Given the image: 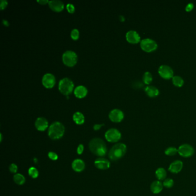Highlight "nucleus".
I'll return each mask as SVG.
<instances>
[{
	"mask_svg": "<svg viewBox=\"0 0 196 196\" xmlns=\"http://www.w3.org/2000/svg\"><path fill=\"white\" fill-rule=\"evenodd\" d=\"M89 148L93 154L98 156L105 155L107 151L105 142L99 138L92 139L89 143Z\"/></svg>",
	"mask_w": 196,
	"mask_h": 196,
	"instance_id": "obj_1",
	"label": "nucleus"
},
{
	"mask_svg": "<svg viewBox=\"0 0 196 196\" xmlns=\"http://www.w3.org/2000/svg\"><path fill=\"white\" fill-rule=\"evenodd\" d=\"M127 146L125 144L118 143L114 145L109 152V158L115 161L121 159L127 152Z\"/></svg>",
	"mask_w": 196,
	"mask_h": 196,
	"instance_id": "obj_2",
	"label": "nucleus"
},
{
	"mask_svg": "<svg viewBox=\"0 0 196 196\" xmlns=\"http://www.w3.org/2000/svg\"><path fill=\"white\" fill-rule=\"evenodd\" d=\"M65 127L60 122H54L49 126L48 134L49 138L52 140L61 138L65 133Z\"/></svg>",
	"mask_w": 196,
	"mask_h": 196,
	"instance_id": "obj_3",
	"label": "nucleus"
},
{
	"mask_svg": "<svg viewBox=\"0 0 196 196\" xmlns=\"http://www.w3.org/2000/svg\"><path fill=\"white\" fill-rule=\"evenodd\" d=\"M74 87L73 82L68 78H64L59 82V90L62 94L67 96L73 92Z\"/></svg>",
	"mask_w": 196,
	"mask_h": 196,
	"instance_id": "obj_4",
	"label": "nucleus"
},
{
	"mask_svg": "<svg viewBox=\"0 0 196 196\" xmlns=\"http://www.w3.org/2000/svg\"><path fill=\"white\" fill-rule=\"evenodd\" d=\"M63 63L68 67H73L78 61V57L75 52L71 50L66 51L62 55Z\"/></svg>",
	"mask_w": 196,
	"mask_h": 196,
	"instance_id": "obj_5",
	"label": "nucleus"
},
{
	"mask_svg": "<svg viewBox=\"0 0 196 196\" xmlns=\"http://www.w3.org/2000/svg\"><path fill=\"white\" fill-rule=\"evenodd\" d=\"M140 47L145 52H151L157 49L158 44L155 41L147 38L140 41Z\"/></svg>",
	"mask_w": 196,
	"mask_h": 196,
	"instance_id": "obj_6",
	"label": "nucleus"
},
{
	"mask_svg": "<svg viewBox=\"0 0 196 196\" xmlns=\"http://www.w3.org/2000/svg\"><path fill=\"white\" fill-rule=\"evenodd\" d=\"M178 153L183 158H189L195 153V149L189 144H183L178 148Z\"/></svg>",
	"mask_w": 196,
	"mask_h": 196,
	"instance_id": "obj_7",
	"label": "nucleus"
},
{
	"mask_svg": "<svg viewBox=\"0 0 196 196\" xmlns=\"http://www.w3.org/2000/svg\"><path fill=\"white\" fill-rule=\"evenodd\" d=\"M107 141L111 143H115L121 139L122 134L120 132L115 128H111L106 131L105 135Z\"/></svg>",
	"mask_w": 196,
	"mask_h": 196,
	"instance_id": "obj_8",
	"label": "nucleus"
},
{
	"mask_svg": "<svg viewBox=\"0 0 196 196\" xmlns=\"http://www.w3.org/2000/svg\"><path fill=\"white\" fill-rule=\"evenodd\" d=\"M56 80L55 76L51 73L44 75L42 78V84L47 89H51L55 85Z\"/></svg>",
	"mask_w": 196,
	"mask_h": 196,
	"instance_id": "obj_9",
	"label": "nucleus"
},
{
	"mask_svg": "<svg viewBox=\"0 0 196 196\" xmlns=\"http://www.w3.org/2000/svg\"><path fill=\"white\" fill-rule=\"evenodd\" d=\"M158 73L162 78L166 80H169L174 77V71L172 68L169 66H161L159 67Z\"/></svg>",
	"mask_w": 196,
	"mask_h": 196,
	"instance_id": "obj_10",
	"label": "nucleus"
},
{
	"mask_svg": "<svg viewBox=\"0 0 196 196\" xmlns=\"http://www.w3.org/2000/svg\"><path fill=\"white\" fill-rule=\"evenodd\" d=\"M109 119L114 123H120L123 120L124 114L121 110L115 109L109 113Z\"/></svg>",
	"mask_w": 196,
	"mask_h": 196,
	"instance_id": "obj_11",
	"label": "nucleus"
},
{
	"mask_svg": "<svg viewBox=\"0 0 196 196\" xmlns=\"http://www.w3.org/2000/svg\"><path fill=\"white\" fill-rule=\"evenodd\" d=\"M126 39L131 44H136L140 41V36L135 31L131 30L126 33Z\"/></svg>",
	"mask_w": 196,
	"mask_h": 196,
	"instance_id": "obj_12",
	"label": "nucleus"
},
{
	"mask_svg": "<svg viewBox=\"0 0 196 196\" xmlns=\"http://www.w3.org/2000/svg\"><path fill=\"white\" fill-rule=\"evenodd\" d=\"M183 166V162L180 160H177L170 164L169 167V171L173 174H178L182 170Z\"/></svg>",
	"mask_w": 196,
	"mask_h": 196,
	"instance_id": "obj_13",
	"label": "nucleus"
},
{
	"mask_svg": "<svg viewBox=\"0 0 196 196\" xmlns=\"http://www.w3.org/2000/svg\"><path fill=\"white\" fill-rule=\"evenodd\" d=\"M49 127V122L44 117H39L35 122L36 128L40 131H45Z\"/></svg>",
	"mask_w": 196,
	"mask_h": 196,
	"instance_id": "obj_14",
	"label": "nucleus"
},
{
	"mask_svg": "<svg viewBox=\"0 0 196 196\" xmlns=\"http://www.w3.org/2000/svg\"><path fill=\"white\" fill-rule=\"evenodd\" d=\"M49 5L52 10L56 12H60L64 9L63 3L62 1L58 0L50 1L49 3Z\"/></svg>",
	"mask_w": 196,
	"mask_h": 196,
	"instance_id": "obj_15",
	"label": "nucleus"
},
{
	"mask_svg": "<svg viewBox=\"0 0 196 196\" xmlns=\"http://www.w3.org/2000/svg\"><path fill=\"white\" fill-rule=\"evenodd\" d=\"M94 164L97 168L101 170H106L109 169L111 166V164L108 160L102 158L97 159L94 162Z\"/></svg>",
	"mask_w": 196,
	"mask_h": 196,
	"instance_id": "obj_16",
	"label": "nucleus"
},
{
	"mask_svg": "<svg viewBox=\"0 0 196 196\" xmlns=\"http://www.w3.org/2000/svg\"><path fill=\"white\" fill-rule=\"evenodd\" d=\"M164 188L163 183H162L160 181H155L152 182L150 186V189L153 193L154 194H159L160 193Z\"/></svg>",
	"mask_w": 196,
	"mask_h": 196,
	"instance_id": "obj_17",
	"label": "nucleus"
},
{
	"mask_svg": "<svg viewBox=\"0 0 196 196\" xmlns=\"http://www.w3.org/2000/svg\"><path fill=\"white\" fill-rule=\"evenodd\" d=\"M74 93L75 97L77 98H84L88 94V89L85 86L80 85L75 88L74 91Z\"/></svg>",
	"mask_w": 196,
	"mask_h": 196,
	"instance_id": "obj_18",
	"label": "nucleus"
},
{
	"mask_svg": "<svg viewBox=\"0 0 196 196\" xmlns=\"http://www.w3.org/2000/svg\"><path fill=\"white\" fill-rule=\"evenodd\" d=\"M85 164L84 162L79 159L74 160L72 164V168L75 172H81L85 169Z\"/></svg>",
	"mask_w": 196,
	"mask_h": 196,
	"instance_id": "obj_19",
	"label": "nucleus"
},
{
	"mask_svg": "<svg viewBox=\"0 0 196 196\" xmlns=\"http://www.w3.org/2000/svg\"><path fill=\"white\" fill-rule=\"evenodd\" d=\"M144 90L147 95L150 97H156L159 93V90L156 87L153 86H148L146 87Z\"/></svg>",
	"mask_w": 196,
	"mask_h": 196,
	"instance_id": "obj_20",
	"label": "nucleus"
},
{
	"mask_svg": "<svg viewBox=\"0 0 196 196\" xmlns=\"http://www.w3.org/2000/svg\"><path fill=\"white\" fill-rule=\"evenodd\" d=\"M155 177L158 181H163L166 178L167 172L163 167H159L155 171Z\"/></svg>",
	"mask_w": 196,
	"mask_h": 196,
	"instance_id": "obj_21",
	"label": "nucleus"
},
{
	"mask_svg": "<svg viewBox=\"0 0 196 196\" xmlns=\"http://www.w3.org/2000/svg\"><path fill=\"white\" fill-rule=\"evenodd\" d=\"M74 122L78 125H81L85 122V116L82 113L77 112L73 114V116Z\"/></svg>",
	"mask_w": 196,
	"mask_h": 196,
	"instance_id": "obj_22",
	"label": "nucleus"
},
{
	"mask_svg": "<svg viewBox=\"0 0 196 196\" xmlns=\"http://www.w3.org/2000/svg\"><path fill=\"white\" fill-rule=\"evenodd\" d=\"M173 84L177 87H182L184 83V81L180 76H174L172 78Z\"/></svg>",
	"mask_w": 196,
	"mask_h": 196,
	"instance_id": "obj_23",
	"label": "nucleus"
},
{
	"mask_svg": "<svg viewBox=\"0 0 196 196\" xmlns=\"http://www.w3.org/2000/svg\"><path fill=\"white\" fill-rule=\"evenodd\" d=\"M13 180L16 183L20 185L24 184L25 182L24 177L21 174H16L13 177Z\"/></svg>",
	"mask_w": 196,
	"mask_h": 196,
	"instance_id": "obj_24",
	"label": "nucleus"
},
{
	"mask_svg": "<svg viewBox=\"0 0 196 196\" xmlns=\"http://www.w3.org/2000/svg\"><path fill=\"white\" fill-rule=\"evenodd\" d=\"M178 153V149L174 147L167 148L164 151V154L167 156H174Z\"/></svg>",
	"mask_w": 196,
	"mask_h": 196,
	"instance_id": "obj_25",
	"label": "nucleus"
},
{
	"mask_svg": "<svg viewBox=\"0 0 196 196\" xmlns=\"http://www.w3.org/2000/svg\"><path fill=\"white\" fill-rule=\"evenodd\" d=\"M143 81L146 85H149L150 83H151L153 81V76L151 73L148 71L144 73L143 76Z\"/></svg>",
	"mask_w": 196,
	"mask_h": 196,
	"instance_id": "obj_26",
	"label": "nucleus"
},
{
	"mask_svg": "<svg viewBox=\"0 0 196 196\" xmlns=\"http://www.w3.org/2000/svg\"><path fill=\"white\" fill-rule=\"evenodd\" d=\"M174 180L170 178H166L165 180H164V182H163L164 187L168 188V189L172 188L174 186Z\"/></svg>",
	"mask_w": 196,
	"mask_h": 196,
	"instance_id": "obj_27",
	"label": "nucleus"
},
{
	"mask_svg": "<svg viewBox=\"0 0 196 196\" xmlns=\"http://www.w3.org/2000/svg\"><path fill=\"white\" fill-rule=\"evenodd\" d=\"M28 173L32 178H36L39 175L38 170L35 167H31L28 170Z\"/></svg>",
	"mask_w": 196,
	"mask_h": 196,
	"instance_id": "obj_28",
	"label": "nucleus"
},
{
	"mask_svg": "<svg viewBox=\"0 0 196 196\" xmlns=\"http://www.w3.org/2000/svg\"><path fill=\"white\" fill-rule=\"evenodd\" d=\"M70 36H71V38H72V39H73L74 41H76V40L79 39L80 32L77 29H74L71 32Z\"/></svg>",
	"mask_w": 196,
	"mask_h": 196,
	"instance_id": "obj_29",
	"label": "nucleus"
},
{
	"mask_svg": "<svg viewBox=\"0 0 196 196\" xmlns=\"http://www.w3.org/2000/svg\"><path fill=\"white\" fill-rule=\"evenodd\" d=\"M66 9L70 13H74L75 12V7L71 4H67L66 5Z\"/></svg>",
	"mask_w": 196,
	"mask_h": 196,
	"instance_id": "obj_30",
	"label": "nucleus"
},
{
	"mask_svg": "<svg viewBox=\"0 0 196 196\" xmlns=\"http://www.w3.org/2000/svg\"><path fill=\"white\" fill-rule=\"evenodd\" d=\"M17 166L15 164H11L9 166V170L12 173H16L17 172Z\"/></svg>",
	"mask_w": 196,
	"mask_h": 196,
	"instance_id": "obj_31",
	"label": "nucleus"
},
{
	"mask_svg": "<svg viewBox=\"0 0 196 196\" xmlns=\"http://www.w3.org/2000/svg\"><path fill=\"white\" fill-rule=\"evenodd\" d=\"M48 155H49V159H51L52 161H56L58 158V156L57 154L54 152H49Z\"/></svg>",
	"mask_w": 196,
	"mask_h": 196,
	"instance_id": "obj_32",
	"label": "nucleus"
},
{
	"mask_svg": "<svg viewBox=\"0 0 196 196\" xmlns=\"http://www.w3.org/2000/svg\"><path fill=\"white\" fill-rule=\"evenodd\" d=\"M8 6V2L6 0H2L1 1L0 4V8L1 10H4L7 8Z\"/></svg>",
	"mask_w": 196,
	"mask_h": 196,
	"instance_id": "obj_33",
	"label": "nucleus"
},
{
	"mask_svg": "<svg viewBox=\"0 0 196 196\" xmlns=\"http://www.w3.org/2000/svg\"><path fill=\"white\" fill-rule=\"evenodd\" d=\"M194 8V5L193 3H189L188 4V5H186V8H185V10L186 12H190L191 10H192V9Z\"/></svg>",
	"mask_w": 196,
	"mask_h": 196,
	"instance_id": "obj_34",
	"label": "nucleus"
},
{
	"mask_svg": "<svg viewBox=\"0 0 196 196\" xmlns=\"http://www.w3.org/2000/svg\"><path fill=\"white\" fill-rule=\"evenodd\" d=\"M83 149H84V147L82 144H80L78 148H77V153L79 154V155H81L82 154L83 151Z\"/></svg>",
	"mask_w": 196,
	"mask_h": 196,
	"instance_id": "obj_35",
	"label": "nucleus"
},
{
	"mask_svg": "<svg viewBox=\"0 0 196 196\" xmlns=\"http://www.w3.org/2000/svg\"><path fill=\"white\" fill-rule=\"evenodd\" d=\"M103 125H104L103 124H95L93 127V128L95 131H98Z\"/></svg>",
	"mask_w": 196,
	"mask_h": 196,
	"instance_id": "obj_36",
	"label": "nucleus"
},
{
	"mask_svg": "<svg viewBox=\"0 0 196 196\" xmlns=\"http://www.w3.org/2000/svg\"><path fill=\"white\" fill-rule=\"evenodd\" d=\"M37 2L41 5H46L49 3V1L48 0H39V1H37Z\"/></svg>",
	"mask_w": 196,
	"mask_h": 196,
	"instance_id": "obj_37",
	"label": "nucleus"
},
{
	"mask_svg": "<svg viewBox=\"0 0 196 196\" xmlns=\"http://www.w3.org/2000/svg\"><path fill=\"white\" fill-rule=\"evenodd\" d=\"M119 20L121 21H124L125 20V18L123 16H120L119 17Z\"/></svg>",
	"mask_w": 196,
	"mask_h": 196,
	"instance_id": "obj_38",
	"label": "nucleus"
},
{
	"mask_svg": "<svg viewBox=\"0 0 196 196\" xmlns=\"http://www.w3.org/2000/svg\"><path fill=\"white\" fill-rule=\"evenodd\" d=\"M3 24L5 25H6V26H8L9 25L8 23L7 22V21L4 20H3Z\"/></svg>",
	"mask_w": 196,
	"mask_h": 196,
	"instance_id": "obj_39",
	"label": "nucleus"
}]
</instances>
